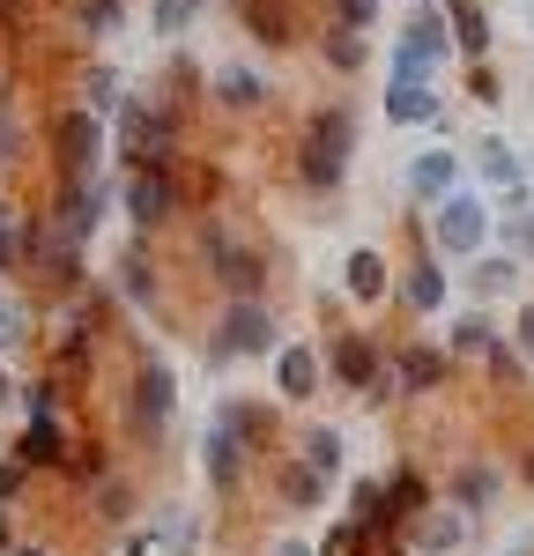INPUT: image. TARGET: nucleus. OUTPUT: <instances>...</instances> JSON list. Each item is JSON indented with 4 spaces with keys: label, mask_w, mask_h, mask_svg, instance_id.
I'll list each match as a JSON object with an SVG mask.
<instances>
[{
    "label": "nucleus",
    "mask_w": 534,
    "mask_h": 556,
    "mask_svg": "<svg viewBox=\"0 0 534 556\" xmlns=\"http://www.w3.org/2000/svg\"><path fill=\"white\" fill-rule=\"evenodd\" d=\"M104 208H112V186H104V178L89 172V178H52V223H60V230H67V238H97V223H104Z\"/></svg>",
    "instance_id": "nucleus-13"
},
{
    "label": "nucleus",
    "mask_w": 534,
    "mask_h": 556,
    "mask_svg": "<svg viewBox=\"0 0 534 556\" xmlns=\"http://www.w3.org/2000/svg\"><path fill=\"white\" fill-rule=\"evenodd\" d=\"M15 238H23V267H15V275H23L30 290H44V298H75V290H89L82 238H67L44 208L23 215V230H15Z\"/></svg>",
    "instance_id": "nucleus-3"
},
{
    "label": "nucleus",
    "mask_w": 534,
    "mask_h": 556,
    "mask_svg": "<svg viewBox=\"0 0 534 556\" xmlns=\"http://www.w3.org/2000/svg\"><path fill=\"white\" fill-rule=\"evenodd\" d=\"M282 453V408L275 401H245V393H223L216 424L201 438V468L216 482V497H238V482L253 475V460Z\"/></svg>",
    "instance_id": "nucleus-1"
},
{
    "label": "nucleus",
    "mask_w": 534,
    "mask_h": 556,
    "mask_svg": "<svg viewBox=\"0 0 534 556\" xmlns=\"http://www.w3.org/2000/svg\"><path fill=\"white\" fill-rule=\"evenodd\" d=\"M8 556H44V549H8Z\"/></svg>",
    "instance_id": "nucleus-53"
},
{
    "label": "nucleus",
    "mask_w": 534,
    "mask_h": 556,
    "mask_svg": "<svg viewBox=\"0 0 534 556\" xmlns=\"http://www.w3.org/2000/svg\"><path fill=\"white\" fill-rule=\"evenodd\" d=\"M119 298L141 304V312H164V290H156V267H149V245L141 238L119 253Z\"/></svg>",
    "instance_id": "nucleus-30"
},
{
    "label": "nucleus",
    "mask_w": 534,
    "mask_h": 556,
    "mask_svg": "<svg viewBox=\"0 0 534 556\" xmlns=\"http://www.w3.org/2000/svg\"><path fill=\"white\" fill-rule=\"evenodd\" d=\"M386 513H394V527H408L416 513H431V475L416 468V460H400V468L386 475Z\"/></svg>",
    "instance_id": "nucleus-29"
},
{
    "label": "nucleus",
    "mask_w": 534,
    "mask_h": 556,
    "mask_svg": "<svg viewBox=\"0 0 534 556\" xmlns=\"http://www.w3.org/2000/svg\"><path fill=\"white\" fill-rule=\"evenodd\" d=\"M171 408H178L171 364L141 349V364H134V386H127V438H134V445H156V438L171 430Z\"/></svg>",
    "instance_id": "nucleus-8"
},
{
    "label": "nucleus",
    "mask_w": 534,
    "mask_h": 556,
    "mask_svg": "<svg viewBox=\"0 0 534 556\" xmlns=\"http://www.w3.org/2000/svg\"><path fill=\"white\" fill-rule=\"evenodd\" d=\"M431 245H438V260H475L490 245V201L483 193H445L438 215H431Z\"/></svg>",
    "instance_id": "nucleus-9"
},
{
    "label": "nucleus",
    "mask_w": 534,
    "mask_h": 556,
    "mask_svg": "<svg viewBox=\"0 0 534 556\" xmlns=\"http://www.w3.org/2000/svg\"><path fill=\"white\" fill-rule=\"evenodd\" d=\"M520 282H527V260H512V253H475L468 260V290H475V304L520 298Z\"/></svg>",
    "instance_id": "nucleus-22"
},
{
    "label": "nucleus",
    "mask_w": 534,
    "mask_h": 556,
    "mask_svg": "<svg viewBox=\"0 0 534 556\" xmlns=\"http://www.w3.org/2000/svg\"><path fill=\"white\" fill-rule=\"evenodd\" d=\"M193 253L208 267V282H216L223 298H267V253L230 223V215H201V230H193Z\"/></svg>",
    "instance_id": "nucleus-2"
},
{
    "label": "nucleus",
    "mask_w": 534,
    "mask_h": 556,
    "mask_svg": "<svg viewBox=\"0 0 534 556\" xmlns=\"http://www.w3.org/2000/svg\"><path fill=\"white\" fill-rule=\"evenodd\" d=\"M97 156H104V119H97L89 104L52 112V172H60V178H89V172H97Z\"/></svg>",
    "instance_id": "nucleus-12"
},
{
    "label": "nucleus",
    "mask_w": 534,
    "mask_h": 556,
    "mask_svg": "<svg viewBox=\"0 0 534 556\" xmlns=\"http://www.w3.org/2000/svg\"><path fill=\"white\" fill-rule=\"evenodd\" d=\"M319 60H327L334 75H356V67H364V30H349V23H327V30H319Z\"/></svg>",
    "instance_id": "nucleus-34"
},
{
    "label": "nucleus",
    "mask_w": 534,
    "mask_h": 556,
    "mask_svg": "<svg viewBox=\"0 0 534 556\" xmlns=\"http://www.w3.org/2000/svg\"><path fill=\"white\" fill-rule=\"evenodd\" d=\"M15 549V534H8V505H0V556Z\"/></svg>",
    "instance_id": "nucleus-51"
},
{
    "label": "nucleus",
    "mask_w": 534,
    "mask_h": 556,
    "mask_svg": "<svg viewBox=\"0 0 534 556\" xmlns=\"http://www.w3.org/2000/svg\"><path fill=\"white\" fill-rule=\"evenodd\" d=\"M490 230L505 238V253H512V260H534V208H527V186L497 193V208H490Z\"/></svg>",
    "instance_id": "nucleus-25"
},
{
    "label": "nucleus",
    "mask_w": 534,
    "mask_h": 556,
    "mask_svg": "<svg viewBox=\"0 0 534 556\" xmlns=\"http://www.w3.org/2000/svg\"><path fill=\"white\" fill-rule=\"evenodd\" d=\"M342 290H349V304H386L394 298V267H386V253H379V245H356V253L342 260Z\"/></svg>",
    "instance_id": "nucleus-21"
},
{
    "label": "nucleus",
    "mask_w": 534,
    "mask_h": 556,
    "mask_svg": "<svg viewBox=\"0 0 534 556\" xmlns=\"http://www.w3.org/2000/svg\"><path fill=\"white\" fill-rule=\"evenodd\" d=\"M394 298L416 312V319H431V312H445V298H453V275L438 267V245H423L416 238V253H408V267H400Z\"/></svg>",
    "instance_id": "nucleus-14"
},
{
    "label": "nucleus",
    "mask_w": 534,
    "mask_h": 556,
    "mask_svg": "<svg viewBox=\"0 0 534 556\" xmlns=\"http://www.w3.org/2000/svg\"><path fill=\"white\" fill-rule=\"evenodd\" d=\"M38 0H0V30H23V15H30Z\"/></svg>",
    "instance_id": "nucleus-48"
},
{
    "label": "nucleus",
    "mask_w": 534,
    "mask_h": 556,
    "mask_svg": "<svg viewBox=\"0 0 534 556\" xmlns=\"http://www.w3.org/2000/svg\"><path fill=\"white\" fill-rule=\"evenodd\" d=\"M149 23H156V38H178V30H193V23H201V0H156V15H149Z\"/></svg>",
    "instance_id": "nucleus-42"
},
{
    "label": "nucleus",
    "mask_w": 534,
    "mask_h": 556,
    "mask_svg": "<svg viewBox=\"0 0 534 556\" xmlns=\"http://www.w3.org/2000/svg\"><path fill=\"white\" fill-rule=\"evenodd\" d=\"M30 327H38V312H30V304H23L15 290H8V282H0V364H8L15 349L30 342Z\"/></svg>",
    "instance_id": "nucleus-35"
},
{
    "label": "nucleus",
    "mask_w": 534,
    "mask_h": 556,
    "mask_svg": "<svg viewBox=\"0 0 534 556\" xmlns=\"http://www.w3.org/2000/svg\"><path fill=\"white\" fill-rule=\"evenodd\" d=\"M178 134H186V112H178L171 97H127L112 112V141H119V164L127 172L178 164Z\"/></svg>",
    "instance_id": "nucleus-5"
},
{
    "label": "nucleus",
    "mask_w": 534,
    "mask_h": 556,
    "mask_svg": "<svg viewBox=\"0 0 534 556\" xmlns=\"http://www.w3.org/2000/svg\"><path fill=\"white\" fill-rule=\"evenodd\" d=\"M527 23H534V8H527Z\"/></svg>",
    "instance_id": "nucleus-54"
},
{
    "label": "nucleus",
    "mask_w": 534,
    "mask_h": 556,
    "mask_svg": "<svg viewBox=\"0 0 534 556\" xmlns=\"http://www.w3.org/2000/svg\"><path fill=\"white\" fill-rule=\"evenodd\" d=\"M319 379H327V356H319L312 342H282L275 349V393H282V408L319 401Z\"/></svg>",
    "instance_id": "nucleus-18"
},
{
    "label": "nucleus",
    "mask_w": 534,
    "mask_h": 556,
    "mask_svg": "<svg viewBox=\"0 0 534 556\" xmlns=\"http://www.w3.org/2000/svg\"><path fill=\"white\" fill-rule=\"evenodd\" d=\"M15 230H23V215H15V201H8V193H0V282L23 267V238H15Z\"/></svg>",
    "instance_id": "nucleus-40"
},
{
    "label": "nucleus",
    "mask_w": 534,
    "mask_h": 556,
    "mask_svg": "<svg viewBox=\"0 0 534 556\" xmlns=\"http://www.w3.org/2000/svg\"><path fill=\"white\" fill-rule=\"evenodd\" d=\"M497 490H505L497 460H475V453H468V460L453 468V505H460L468 519H475V513H490V505H497Z\"/></svg>",
    "instance_id": "nucleus-27"
},
{
    "label": "nucleus",
    "mask_w": 534,
    "mask_h": 556,
    "mask_svg": "<svg viewBox=\"0 0 534 556\" xmlns=\"http://www.w3.org/2000/svg\"><path fill=\"white\" fill-rule=\"evenodd\" d=\"M334 8V23H349V30H371L379 23V0H327Z\"/></svg>",
    "instance_id": "nucleus-44"
},
{
    "label": "nucleus",
    "mask_w": 534,
    "mask_h": 556,
    "mask_svg": "<svg viewBox=\"0 0 534 556\" xmlns=\"http://www.w3.org/2000/svg\"><path fill=\"white\" fill-rule=\"evenodd\" d=\"M67 445H75L67 416H30V424H23V438H15L8 453H15L30 475H60V468H67Z\"/></svg>",
    "instance_id": "nucleus-19"
},
{
    "label": "nucleus",
    "mask_w": 534,
    "mask_h": 556,
    "mask_svg": "<svg viewBox=\"0 0 534 556\" xmlns=\"http://www.w3.org/2000/svg\"><path fill=\"white\" fill-rule=\"evenodd\" d=\"M238 30L267 52H290V45H305V15H297V0H238Z\"/></svg>",
    "instance_id": "nucleus-16"
},
{
    "label": "nucleus",
    "mask_w": 534,
    "mask_h": 556,
    "mask_svg": "<svg viewBox=\"0 0 534 556\" xmlns=\"http://www.w3.org/2000/svg\"><path fill=\"white\" fill-rule=\"evenodd\" d=\"M127 23V0H75V38L97 45V38H112Z\"/></svg>",
    "instance_id": "nucleus-36"
},
{
    "label": "nucleus",
    "mask_w": 534,
    "mask_h": 556,
    "mask_svg": "<svg viewBox=\"0 0 534 556\" xmlns=\"http://www.w3.org/2000/svg\"><path fill=\"white\" fill-rule=\"evenodd\" d=\"M119 201H127L134 230H141V238H156L164 223H178V215H186V193H178V164H149V172H127Z\"/></svg>",
    "instance_id": "nucleus-10"
},
{
    "label": "nucleus",
    "mask_w": 534,
    "mask_h": 556,
    "mask_svg": "<svg viewBox=\"0 0 534 556\" xmlns=\"http://www.w3.org/2000/svg\"><path fill=\"white\" fill-rule=\"evenodd\" d=\"M475 172H483L490 193H512V186H520V156H512V141H497V134H490L483 149H475Z\"/></svg>",
    "instance_id": "nucleus-33"
},
{
    "label": "nucleus",
    "mask_w": 534,
    "mask_h": 556,
    "mask_svg": "<svg viewBox=\"0 0 534 556\" xmlns=\"http://www.w3.org/2000/svg\"><path fill=\"white\" fill-rule=\"evenodd\" d=\"M23 482H30V468L8 453V460H0V505H8V497H23Z\"/></svg>",
    "instance_id": "nucleus-46"
},
{
    "label": "nucleus",
    "mask_w": 534,
    "mask_h": 556,
    "mask_svg": "<svg viewBox=\"0 0 534 556\" xmlns=\"http://www.w3.org/2000/svg\"><path fill=\"white\" fill-rule=\"evenodd\" d=\"M349 156H356V112L349 104H319L305 127H297V186L305 193H334L349 178Z\"/></svg>",
    "instance_id": "nucleus-4"
},
{
    "label": "nucleus",
    "mask_w": 534,
    "mask_h": 556,
    "mask_svg": "<svg viewBox=\"0 0 534 556\" xmlns=\"http://www.w3.org/2000/svg\"><path fill=\"white\" fill-rule=\"evenodd\" d=\"M327 379L342 386V393H356V401H371V408L400 401L394 393V356L379 349V334H364V327L327 334Z\"/></svg>",
    "instance_id": "nucleus-6"
},
{
    "label": "nucleus",
    "mask_w": 534,
    "mask_h": 556,
    "mask_svg": "<svg viewBox=\"0 0 534 556\" xmlns=\"http://www.w3.org/2000/svg\"><path fill=\"white\" fill-rule=\"evenodd\" d=\"M0 401H15V379H8V364H0Z\"/></svg>",
    "instance_id": "nucleus-52"
},
{
    "label": "nucleus",
    "mask_w": 534,
    "mask_h": 556,
    "mask_svg": "<svg viewBox=\"0 0 534 556\" xmlns=\"http://www.w3.org/2000/svg\"><path fill=\"white\" fill-rule=\"evenodd\" d=\"M520 475H527V490H534V438H527V453H520Z\"/></svg>",
    "instance_id": "nucleus-50"
},
{
    "label": "nucleus",
    "mask_w": 534,
    "mask_h": 556,
    "mask_svg": "<svg viewBox=\"0 0 534 556\" xmlns=\"http://www.w3.org/2000/svg\"><path fill=\"white\" fill-rule=\"evenodd\" d=\"M445 386H453V349H431V342L394 349V393L400 401H423V393H445Z\"/></svg>",
    "instance_id": "nucleus-15"
},
{
    "label": "nucleus",
    "mask_w": 534,
    "mask_h": 556,
    "mask_svg": "<svg viewBox=\"0 0 534 556\" xmlns=\"http://www.w3.org/2000/svg\"><path fill=\"white\" fill-rule=\"evenodd\" d=\"M453 186H460V156H453V149H423V156L408 164V193L431 201V208H438Z\"/></svg>",
    "instance_id": "nucleus-28"
},
{
    "label": "nucleus",
    "mask_w": 534,
    "mask_h": 556,
    "mask_svg": "<svg viewBox=\"0 0 534 556\" xmlns=\"http://www.w3.org/2000/svg\"><path fill=\"white\" fill-rule=\"evenodd\" d=\"M282 349V327H275V312L267 298H223V319L216 334H208V364H245V356H275Z\"/></svg>",
    "instance_id": "nucleus-7"
},
{
    "label": "nucleus",
    "mask_w": 534,
    "mask_h": 556,
    "mask_svg": "<svg viewBox=\"0 0 534 556\" xmlns=\"http://www.w3.org/2000/svg\"><path fill=\"white\" fill-rule=\"evenodd\" d=\"M267 97H275V89H267V75H253V67H216V75H208V104H216V112H238V119H245V112H260Z\"/></svg>",
    "instance_id": "nucleus-24"
},
{
    "label": "nucleus",
    "mask_w": 534,
    "mask_h": 556,
    "mask_svg": "<svg viewBox=\"0 0 534 556\" xmlns=\"http://www.w3.org/2000/svg\"><path fill=\"white\" fill-rule=\"evenodd\" d=\"M127 519H134V482L112 468L97 482V527H127Z\"/></svg>",
    "instance_id": "nucleus-37"
},
{
    "label": "nucleus",
    "mask_w": 534,
    "mask_h": 556,
    "mask_svg": "<svg viewBox=\"0 0 534 556\" xmlns=\"http://www.w3.org/2000/svg\"><path fill=\"white\" fill-rule=\"evenodd\" d=\"M445 52H453V23H445V8H416L408 23H400V45H394V75H416V83H431L445 67Z\"/></svg>",
    "instance_id": "nucleus-11"
},
{
    "label": "nucleus",
    "mask_w": 534,
    "mask_h": 556,
    "mask_svg": "<svg viewBox=\"0 0 534 556\" xmlns=\"http://www.w3.org/2000/svg\"><path fill=\"white\" fill-rule=\"evenodd\" d=\"M297 453H305L319 475H342V430H334V424H312L305 438H297Z\"/></svg>",
    "instance_id": "nucleus-38"
},
{
    "label": "nucleus",
    "mask_w": 534,
    "mask_h": 556,
    "mask_svg": "<svg viewBox=\"0 0 534 556\" xmlns=\"http://www.w3.org/2000/svg\"><path fill=\"white\" fill-rule=\"evenodd\" d=\"M267 556H319V549H305V542H275Z\"/></svg>",
    "instance_id": "nucleus-49"
},
{
    "label": "nucleus",
    "mask_w": 534,
    "mask_h": 556,
    "mask_svg": "<svg viewBox=\"0 0 534 556\" xmlns=\"http://www.w3.org/2000/svg\"><path fill=\"white\" fill-rule=\"evenodd\" d=\"M23 149H30V134H23V119H15V104L0 97V172H15Z\"/></svg>",
    "instance_id": "nucleus-41"
},
{
    "label": "nucleus",
    "mask_w": 534,
    "mask_h": 556,
    "mask_svg": "<svg viewBox=\"0 0 534 556\" xmlns=\"http://www.w3.org/2000/svg\"><path fill=\"white\" fill-rule=\"evenodd\" d=\"M512 349H520V356L534 364V298L520 304V319H512Z\"/></svg>",
    "instance_id": "nucleus-47"
},
{
    "label": "nucleus",
    "mask_w": 534,
    "mask_h": 556,
    "mask_svg": "<svg viewBox=\"0 0 534 556\" xmlns=\"http://www.w3.org/2000/svg\"><path fill=\"white\" fill-rule=\"evenodd\" d=\"M468 97H475V104H497V67H490V60H475V67H468Z\"/></svg>",
    "instance_id": "nucleus-45"
},
{
    "label": "nucleus",
    "mask_w": 534,
    "mask_h": 556,
    "mask_svg": "<svg viewBox=\"0 0 534 556\" xmlns=\"http://www.w3.org/2000/svg\"><path fill=\"white\" fill-rule=\"evenodd\" d=\"M497 342H505V334H497L490 304H475V312H460V319L445 327V349H453V364H483V356H490Z\"/></svg>",
    "instance_id": "nucleus-26"
},
{
    "label": "nucleus",
    "mask_w": 534,
    "mask_h": 556,
    "mask_svg": "<svg viewBox=\"0 0 534 556\" xmlns=\"http://www.w3.org/2000/svg\"><path fill=\"white\" fill-rule=\"evenodd\" d=\"M82 104L97 112V119L119 112V104H127V97H119V75H112V67H82Z\"/></svg>",
    "instance_id": "nucleus-39"
},
{
    "label": "nucleus",
    "mask_w": 534,
    "mask_h": 556,
    "mask_svg": "<svg viewBox=\"0 0 534 556\" xmlns=\"http://www.w3.org/2000/svg\"><path fill=\"white\" fill-rule=\"evenodd\" d=\"M67 482H82V490H97V482H104V475H112V445H104V438H75V445H67Z\"/></svg>",
    "instance_id": "nucleus-32"
},
{
    "label": "nucleus",
    "mask_w": 534,
    "mask_h": 556,
    "mask_svg": "<svg viewBox=\"0 0 534 556\" xmlns=\"http://www.w3.org/2000/svg\"><path fill=\"white\" fill-rule=\"evenodd\" d=\"M267 468H275V505H282V513H319L327 490H334V475H319L305 453H275Z\"/></svg>",
    "instance_id": "nucleus-17"
},
{
    "label": "nucleus",
    "mask_w": 534,
    "mask_h": 556,
    "mask_svg": "<svg viewBox=\"0 0 534 556\" xmlns=\"http://www.w3.org/2000/svg\"><path fill=\"white\" fill-rule=\"evenodd\" d=\"M386 119L394 127H431V119H445V97L431 83H416V75H394L386 83Z\"/></svg>",
    "instance_id": "nucleus-23"
},
{
    "label": "nucleus",
    "mask_w": 534,
    "mask_h": 556,
    "mask_svg": "<svg viewBox=\"0 0 534 556\" xmlns=\"http://www.w3.org/2000/svg\"><path fill=\"white\" fill-rule=\"evenodd\" d=\"M445 23H453V52H468V60H483L490 52V8L483 0H438Z\"/></svg>",
    "instance_id": "nucleus-31"
},
{
    "label": "nucleus",
    "mask_w": 534,
    "mask_h": 556,
    "mask_svg": "<svg viewBox=\"0 0 534 556\" xmlns=\"http://www.w3.org/2000/svg\"><path fill=\"white\" fill-rule=\"evenodd\" d=\"M400 534H408V549H423V556H453L468 542V513H460V505H431V513L408 519Z\"/></svg>",
    "instance_id": "nucleus-20"
},
{
    "label": "nucleus",
    "mask_w": 534,
    "mask_h": 556,
    "mask_svg": "<svg viewBox=\"0 0 534 556\" xmlns=\"http://www.w3.org/2000/svg\"><path fill=\"white\" fill-rule=\"evenodd\" d=\"M349 556H416V549H408V534H400V527H379V534H364V527H356Z\"/></svg>",
    "instance_id": "nucleus-43"
}]
</instances>
